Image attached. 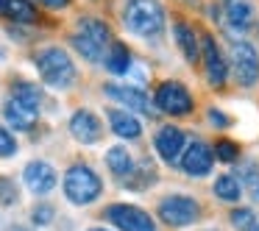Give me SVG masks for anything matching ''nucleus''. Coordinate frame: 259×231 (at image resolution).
<instances>
[{
    "mask_svg": "<svg viewBox=\"0 0 259 231\" xmlns=\"http://www.w3.org/2000/svg\"><path fill=\"white\" fill-rule=\"evenodd\" d=\"M14 198H17V190H14L12 181L0 178V203H14Z\"/></svg>",
    "mask_w": 259,
    "mask_h": 231,
    "instance_id": "28",
    "label": "nucleus"
},
{
    "mask_svg": "<svg viewBox=\"0 0 259 231\" xmlns=\"http://www.w3.org/2000/svg\"><path fill=\"white\" fill-rule=\"evenodd\" d=\"M123 25L142 39H156L164 31V9L159 0H128L123 12Z\"/></svg>",
    "mask_w": 259,
    "mask_h": 231,
    "instance_id": "1",
    "label": "nucleus"
},
{
    "mask_svg": "<svg viewBox=\"0 0 259 231\" xmlns=\"http://www.w3.org/2000/svg\"><path fill=\"white\" fill-rule=\"evenodd\" d=\"M106 217L120 231H156V223H153L151 214L140 206H131V203H114V206H109Z\"/></svg>",
    "mask_w": 259,
    "mask_h": 231,
    "instance_id": "8",
    "label": "nucleus"
},
{
    "mask_svg": "<svg viewBox=\"0 0 259 231\" xmlns=\"http://www.w3.org/2000/svg\"><path fill=\"white\" fill-rule=\"evenodd\" d=\"M201 59H203V67H206L209 84H212L214 89H223L226 81H229V64H226L218 42H214L209 34L201 39Z\"/></svg>",
    "mask_w": 259,
    "mask_h": 231,
    "instance_id": "9",
    "label": "nucleus"
},
{
    "mask_svg": "<svg viewBox=\"0 0 259 231\" xmlns=\"http://www.w3.org/2000/svg\"><path fill=\"white\" fill-rule=\"evenodd\" d=\"M209 123H212V125H218V128H226V125H229L231 120L226 117V114L220 112V109H209Z\"/></svg>",
    "mask_w": 259,
    "mask_h": 231,
    "instance_id": "30",
    "label": "nucleus"
},
{
    "mask_svg": "<svg viewBox=\"0 0 259 231\" xmlns=\"http://www.w3.org/2000/svg\"><path fill=\"white\" fill-rule=\"evenodd\" d=\"M153 106L156 112H164L170 117H184L192 112L195 101H192L190 89H187L181 81H164L156 86V95H153Z\"/></svg>",
    "mask_w": 259,
    "mask_h": 231,
    "instance_id": "5",
    "label": "nucleus"
},
{
    "mask_svg": "<svg viewBox=\"0 0 259 231\" xmlns=\"http://www.w3.org/2000/svg\"><path fill=\"white\" fill-rule=\"evenodd\" d=\"M101 192H103L101 175L92 167H87V164H73V167L64 173V195H67L70 203L87 206V203H92Z\"/></svg>",
    "mask_w": 259,
    "mask_h": 231,
    "instance_id": "4",
    "label": "nucleus"
},
{
    "mask_svg": "<svg viewBox=\"0 0 259 231\" xmlns=\"http://www.w3.org/2000/svg\"><path fill=\"white\" fill-rule=\"evenodd\" d=\"M212 153H214V159H220V162H237L240 148H237V142H231V140H220Z\"/></svg>",
    "mask_w": 259,
    "mask_h": 231,
    "instance_id": "24",
    "label": "nucleus"
},
{
    "mask_svg": "<svg viewBox=\"0 0 259 231\" xmlns=\"http://www.w3.org/2000/svg\"><path fill=\"white\" fill-rule=\"evenodd\" d=\"M70 134H73L81 145H92V142H98L103 134L101 120H98L90 109H78V112L70 117Z\"/></svg>",
    "mask_w": 259,
    "mask_h": 231,
    "instance_id": "13",
    "label": "nucleus"
},
{
    "mask_svg": "<svg viewBox=\"0 0 259 231\" xmlns=\"http://www.w3.org/2000/svg\"><path fill=\"white\" fill-rule=\"evenodd\" d=\"M242 178H245V187H248V192H251V198H253V201H259V173L253 167H248Z\"/></svg>",
    "mask_w": 259,
    "mask_h": 231,
    "instance_id": "27",
    "label": "nucleus"
},
{
    "mask_svg": "<svg viewBox=\"0 0 259 231\" xmlns=\"http://www.w3.org/2000/svg\"><path fill=\"white\" fill-rule=\"evenodd\" d=\"M214 195H218L220 201H226V203H237L240 195H242V187L231 173H223V175L214 178Z\"/></svg>",
    "mask_w": 259,
    "mask_h": 231,
    "instance_id": "21",
    "label": "nucleus"
},
{
    "mask_svg": "<svg viewBox=\"0 0 259 231\" xmlns=\"http://www.w3.org/2000/svg\"><path fill=\"white\" fill-rule=\"evenodd\" d=\"M206 231H218V228H206Z\"/></svg>",
    "mask_w": 259,
    "mask_h": 231,
    "instance_id": "35",
    "label": "nucleus"
},
{
    "mask_svg": "<svg viewBox=\"0 0 259 231\" xmlns=\"http://www.w3.org/2000/svg\"><path fill=\"white\" fill-rule=\"evenodd\" d=\"M173 36H176V42H179V51L184 53L187 62L198 64V59H201V42H198L195 28L187 25L184 20H176L173 23Z\"/></svg>",
    "mask_w": 259,
    "mask_h": 231,
    "instance_id": "17",
    "label": "nucleus"
},
{
    "mask_svg": "<svg viewBox=\"0 0 259 231\" xmlns=\"http://www.w3.org/2000/svg\"><path fill=\"white\" fill-rule=\"evenodd\" d=\"M179 162H181V167H184L187 175L201 178V175H206L209 170H212L214 153H212V148H209L203 140H192L190 145H184V153H181Z\"/></svg>",
    "mask_w": 259,
    "mask_h": 231,
    "instance_id": "10",
    "label": "nucleus"
},
{
    "mask_svg": "<svg viewBox=\"0 0 259 231\" xmlns=\"http://www.w3.org/2000/svg\"><path fill=\"white\" fill-rule=\"evenodd\" d=\"M36 70H39L42 81L53 89H67L75 81V64L62 48H45L36 53Z\"/></svg>",
    "mask_w": 259,
    "mask_h": 231,
    "instance_id": "3",
    "label": "nucleus"
},
{
    "mask_svg": "<svg viewBox=\"0 0 259 231\" xmlns=\"http://www.w3.org/2000/svg\"><path fill=\"white\" fill-rule=\"evenodd\" d=\"M128 175H140V178H125V184L134 187V190H145L148 184H153V181H156V170H153L151 164H142V167L131 170Z\"/></svg>",
    "mask_w": 259,
    "mask_h": 231,
    "instance_id": "23",
    "label": "nucleus"
},
{
    "mask_svg": "<svg viewBox=\"0 0 259 231\" xmlns=\"http://www.w3.org/2000/svg\"><path fill=\"white\" fill-rule=\"evenodd\" d=\"M14 153H17V140H14L12 131H6L3 125H0V159L14 156Z\"/></svg>",
    "mask_w": 259,
    "mask_h": 231,
    "instance_id": "25",
    "label": "nucleus"
},
{
    "mask_svg": "<svg viewBox=\"0 0 259 231\" xmlns=\"http://www.w3.org/2000/svg\"><path fill=\"white\" fill-rule=\"evenodd\" d=\"M90 231H106V228H90Z\"/></svg>",
    "mask_w": 259,
    "mask_h": 231,
    "instance_id": "34",
    "label": "nucleus"
},
{
    "mask_svg": "<svg viewBox=\"0 0 259 231\" xmlns=\"http://www.w3.org/2000/svg\"><path fill=\"white\" fill-rule=\"evenodd\" d=\"M39 6H48V9H64L70 6V0H36Z\"/></svg>",
    "mask_w": 259,
    "mask_h": 231,
    "instance_id": "31",
    "label": "nucleus"
},
{
    "mask_svg": "<svg viewBox=\"0 0 259 231\" xmlns=\"http://www.w3.org/2000/svg\"><path fill=\"white\" fill-rule=\"evenodd\" d=\"M153 145H156V153L164 159L167 164H179L181 153H184V131L176 128V125H164V128H159L156 140H153Z\"/></svg>",
    "mask_w": 259,
    "mask_h": 231,
    "instance_id": "12",
    "label": "nucleus"
},
{
    "mask_svg": "<svg viewBox=\"0 0 259 231\" xmlns=\"http://www.w3.org/2000/svg\"><path fill=\"white\" fill-rule=\"evenodd\" d=\"M3 114H6V123L12 125L14 131H31L39 120V109L28 106V103H20L14 98H9L6 106H3Z\"/></svg>",
    "mask_w": 259,
    "mask_h": 231,
    "instance_id": "15",
    "label": "nucleus"
},
{
    "mask_svg": "<svg viewBox=\"0 0 259 231\" xmlns=\"http://www.w3.org/2000/svg\"><path fill=\"white\" fill-rule=\"evenodd\" d=\"M51 220H53V209L51 206H45V203H42V206L34 209V223L36 225H48Z\"/></svg>",
    "mask_w": 259,
    "mask_h": 231,
    "instance_id": "29",
    "label": "nucleus"
},
{
    "mask_svg": "<svg viewBox=\"0 0 259 231\" xmlns=\"http://www.w3.org/2000/svg\"><path fill=\"white\" fill-rule=\"evenodd\" d=\"M106 164H109V170H112L114 175H120V178H125V175L134 170V159H131V153L125 151L123 145H114V148H109V153H106Z\"/></svg>",
    "mask_w": 259,
    "mask_h": 231,
    "instance_id": "20",
    "label": "nucleus"
},
{
    "mask_svg": "<svg viewBox=\"0 0 259 231\" xmlns=\"http://www.w3.org/2000/svg\"><path fill=\"white\" fill-rule=\"evenodd\" d=\"M245 231H259V220H253V223L251 225H248V228Z\"/></svg>",
    "mask_w": 259,
    "mask_h": 231,
    "instance_id": "33",
    "label": "nucleus"
},
{
    "mask_svg": "<svg viewBox=\"0 0 259 231\" xmlns=\"http://www.w3.org/2000/svg\"><path fill=\"white\" fill-rule=\"evenodd\" d=\"M223 14L234 31H248L256 20V9L251 0H223Z\"/></svg>",
    "mask_w": 259,
    "mask_h": 231,
    "instance_id": "16",
    "label": "nucleus"
},
{
    "mask_svg": "<svg viewBox=\"0 0 259 231\" xmlns=\"http://www.w3.org/2000/svg\"><path fill=\"white\" fill-rule=\"evenodd\" d=\"M12 98H14V101H20V103H28V106L39 109L42 89L36 84H31V81H17V84H14V89H12Z\"/></svg>",
    "mask_w": 259,
    "mask_h": 231,
    "instance_id": "22",
    "label": "nucleus"
},
{
    "mask_svg": "<svg viewBox=\"0 0 259 231\" xmlns=\"http://www.w3.org/2000/svg\"><path fill=\"white\" fill-rule=\"evenodd\" d=\"M23 181L31 192L45 195V192H51L53 187H56V170L48 162H28L23 170Z\"/></svg>",
    "mask_w": 259,
    "mask_h": 231,
    "instance_id": "14",
    "label": "nucleus"
},
{
    "mask_svg": "<svg viewBox=\"0 0 259 231\" xmlns=\"http://www.w3.org/2000/svg\"><path fill=\"white\" fill-rule=\"evenodd\" d=\"M9 3H12V0H0V14H3V17H6V12H9Z\"/></svg>",
    "mask_w": 259,
    "mask_h": 231,
    "instance_id": "32",
    "label": "nucleus"
},
{
    "mask_svg": "<svg viewBox=\"0 0 259 231\" xmlns=\"http://www.w3.org/2000/svg\"><path fill=\"white\" fill-rule=\"evenodd\" d=\"M109 125L123 140H137L142 134V123L125 109H109Z\"/></svg>",
    "mask_w": 259,
    "mask_h": 231,
    "instance_id": "18",
    "label": "nucleus"
},
{
    "mask_svg": "<svg viewBox=\"0 0 259 231\" xmlns=\"http://www.w3.org/2000/svg\"><path fill=\"white\" fill-rule=\"evenodd\" d=\"M103 92H106L112 101L123 103L125 109H134V112H142V114H156L153 109V101L148 98V92H142L140 86H123V84H103Z\"/></svg>",
    "mask_w": 259,
    "mask_h": 231,
    "instance_id": "11",
    "label": "nucleus"
},
{
    "mask_svg": "<svg viewBox=\"0 0 259 231\" xmlns=\"http://www.w3.org/2000/svg\"><path fill=\"white\" fill-rule=\"evenodd\" d=\"M253 220H256V217H253L251 209H234V212H231V223H234L237 228H248Z\"/></svg>",
    "mask_w": 259,
    "mask_h": 231,
    "instance_id": "26",
    "label": "nucleus"
},
{
    "mask_svg": "<svg viewBox=\"0 0 259 231\" xmlns=\"http://www.w3.org/2000/svg\"><path fill=\"white\" fill-rule=\"evenodd\" d=\"M231 67H234L237 84L240 86H253L259 81V53L251 42L237 39L231 42Z\"/></svg>",
    "mask_w": 259,
    "mask_h": 231,
    "instance_id": "6",
    "label": "nucleus"
},
{
    "mask_svg": "<svg viewBox=\"0 0 259 231\" xmlns=\"http://www.w3.org/2000/svg\"><path fill=\"white\" fill-rule=\"evenodd\" d=\"M198 214H201V206L190 195H167L159 203V217L173 228H184V225L195 223Z\"/></svg>",
    "mask_w": 259,
    "mask_h": 231,
    "instance_id": "7",
    "label": "nucleus"
},
{
    "mask_svg": "<svg viewBox=\"0 0 259 231\" xmlns=\"http://www.w3.org/2000/svg\"><path fill=\"white\" fill-rule=\"evenodd\" d=\"M14 231H25V228H14Z\"/></svg>",
    "mask_w": 259,
    "mask_h": 231,
    "instance_id": "36",
    "label": "nucleus"
},
{
    "mask_svg": "<svg viewBox=\"0 0 259 231\" xmlns=\"http://www.w3.org/2000/svg\"><path fill=\"white\" fill-rule=\"evenodd\" d=\"M103 64H106V70L112 75H125L131 67V53L128 48L123 45V42H112L106 51V56H103Z\"/></svg>",
    "mask_w": 259,
    "mask_h": 231,
    "instance_id": "19",
    "label": "nucleus"
},
{
    "mask_svg": "<svg viewBox=\"0 0 259 231\" xmlns=\"http://www.w3.org/2000/svg\"><path fill=\"white\" fill-rule=\"evenodd\" d=\"M112 31L98 17H81L73 34V48L87 59V62H103L109 45H112Z\"/></svg>",
    "mask_w": 259,
    "mask_h": 231,
    "instance_id": "2",
    "label": "nucleus"
}]
</instances>
